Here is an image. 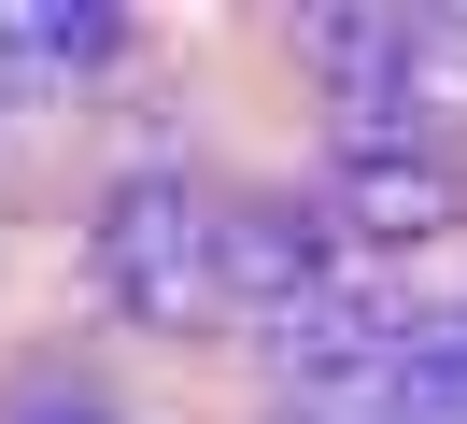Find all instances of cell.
Returning a JSON list of instances; mask_svg holds the SVG:
<instances>
[{
  "mask_svg": "<svg viewBox=\"0 0 467 424\" xmlns=\"http://www.w3.org/2000/svg\"><path fill=\"white\" fill-rule=\"evenodd\" d=\"M0 424H128V410L86 367H15V382H0Z\"/></svg>",
  "mask_w": 467,
  "mask_h": 424,
  "instance_id": "cell-7",
  "label": "cell"
},
{
  "mask_svg": "<svg viewBox=\"0 0 467 424\" xmlns=\"http://www.w3.org/2000/svg\"><path fill=\"white\" fill-rule=\"evenodd\" d=\"M312 212L340 226V254H410V241H439V226L467 212V170H453V141H397V128H340L326 141V184H312Z\"/></svg>",
  "mask_w": 467,
  "mask_h": 424,
  "instance_id": "cell-2",
  "label": "cell"
},
{
  "mask_svg": "<svg viewBox=\"0 0 467 424\" xmlns=\"http://www.w3.org/2000/svg\"><path fill=\"white\" fill-rule=\"evenodd\" d=\"M410 326H425V311L397 297V269L340 254L312 297H284V311L255 326V354H269V382H284V396H326V382H382V367L410 354Z\"/></svg>",
  "mask_w": 467,
  "mask_h": 424,
  "instance_id": "cell-3",
  "label": "cell"
},
{
  "mask_svg": "<svg viewBox=\"0 0 467 424\" xmlns=\"http://www.w3.org/2000/svg\"><path fill=\"white\" fill-rule=\"evenodd\" d=\"M86 269H99V311L142 339H199L227 326V198L199 170H114L86 212Z\"/></svg>",
  "mask_w": 467,
  "mask_h": 424,
  "instance_id": "cell-1",
  "label": "cell"
},
{
  "mask_svg": "<svg viewBox=\"0 0 467 424\" xmlns=\"http://www.w3.org/2000/svg\"><path fill=\"white\" fill-rule=\"evenodd\" d=\"M382 396H397V424H467V311H425L410 354L382 367Z\"/></svg>",
  "mask_w": 467,
  "mask_h": 424,
  "instance_id": "cell-6",
  "label": "cell"
},
{
  "mask_svg": "<svg viewBox=\"0 0 467 424\" xmlns=\"http://www.w3.org/2000/svg\"><path fill=\"white\" fill-rule=\"evenodd\" d=\"M284 424H397L382 382H326V396H284Z\"/></svg>",
  "mask_w": 467,
  "mask_h": 424,
  "instance_id": "cell-8",
  "label": "cell"
},
{
  "mask_svg": "<svg viewBox=\"0 0 467 424\" xmlns=\"http://www.w3.org/2000/svg\"><path fill=\"white\" fill-rule=\"evenodd\" d=\"M128 57V15L99 0H0V85H86Z\"/></svg>",
  "mask_w": 467,
  "mask_h": 424,
  "instance_id": "cell-5",
  "label": "cell"
},
{
  "mask_svg": "<svg viewBox=\"0 0 467 424\" xmlns=\"http://www.w3.org/2000/svg\"><path fill=\"white\" fill-rule=\"evenodd\" d=\"M340 269V226L312 212V198H227V311H284V297H312V283Z\"/></svg>",
  "mask_w": 467,
  "mask_h": 424,
  "instance_id": "cell-4",
  "label": "cell"
}]
</instances>
